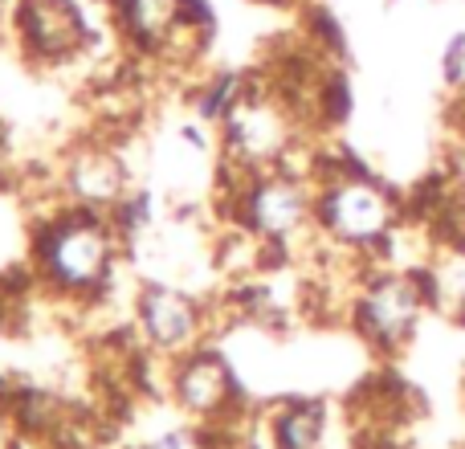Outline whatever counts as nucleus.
<instances>
[{"label": "nucleus", "mask_w": 465, "mask_h": 449, "mask_svg": "<svg viewBox=\"0 0 465 449\" xmlns=\"http://www.w3.org/2000/svg\"><path fill=\"white\" fill-rule=\"evenodd\" d=\"M33 278L62 303H98L111 290L127 241L119 237L111 213L78 209L57 201L54 213H41L33 224Z\"/></svg>", "instance_id": "1"}, {"label": "nucleus", "mask_w": 465, "mask_h": 449, "mask_svg": "<svg viewBox=\"0 0 465 449\" xmlns=\"http://www.w3.org/2000/svg\"><path fill=\"white\" fill-rule=\"evenodd\" d=\"M396 229H401V196L368 168L314 180V233L322 245L368 262Z\"/></svg>", "instance_id": "2"}, {"label": "nucleus", "mask_w": 465, "mask_h": 449, "mask_svg": "<svg viewBox=\"0 0 465 449\" xmlns=\"http://www.w3.org/2000/svg\"><path fill=\"white\" fill-rule=\"evenodd\" d=\"M106 13L123 45L176 70L201 62L217 37V8L209 0H106Z\"/></svg>", "instance_id": "3"}, {"label": "nucleus", "mask_w": 465, "mask_h": 449, "mask_svg": "<svg viewBox=\"0 0 465 449\" xmlns=\"http://www.w3.org/2000/svg\"><path fill=\"white\" fill-rule=\"evenodd\" d=\"M429 306H433V294H429L425 265H417V270L376 265V270L363 274V282L355 286L347 323H351L355 339H360L368 352L396 355L412 344V335H417Z\"/></svg>", "instance_id": "4"}, {"label": "nucleus", "mask_w": 465, "mask_h": 449, "mask_svg": "<svg viewBox=\"0 0 465 449\" xmlns=\"http://www.w3.org/2000/svg\"><path fill=\"white\" fill-rule=\"evenodd\" d=\"M221 160L232 168H294L306 127L270 82L253 78L241 103L221 119Z\"/></svg>", "instance_id": "5"}, {"label": "nucleus", "mask_w": 465, "mask_h": 449, "mask_svg": "<svg viewBox=\"0 0 465 449\" xmlns=\"http://www.w3.org/2000/svg\"><path fill=\"white\" fill-rule=\"evenodd\" d=\"M98 37L94 16L82 0H16L8 41L37 70H62L90 54Z\"/></svg>", "instance_id": "6"}, {"label": "nucleus", "mask_w": 465, "mask_h": 449, "mask_svg": "<svg viewBox=\"0 0 465 449\" xmlns=\"http://www.w3.org/2000/svg\"><path fill=\"white\" fill-rule=\"evenodd\" d=\"M131 314H135L139 339L168 364L176 355L201 347L204 331H209V311H204L201 298L188 286H180V282H163V278L139 282L135 298H131Z\"/></svg>", "instance_id": "7"}, {"label": "nucleus", "mask_w": 465, "mask_h": 449, "mask_svg": "<svg viewBox=\"0 0 465 449\" xmlns=\"http://www.w3.org/2000/svg\"><path fill=\"white\" fill-rule=\"evenodd\" d=\"M168 393L180 413L196 421H217L232 413L241 396L237 368L217 344H201L168 364Z\"/></svg>", "instance_id": "8"}, {"label": "nucleus", "mask_w": 465, "mask_h": 449, "mask_svg": "<svg viewBox=\"0 0 465 449\" xmlns=\"http://www.w3.org/2000/svg\"><path fill=\"white\" fill-rule=\"evenodd\" d=\"M131 188H135L131 168L123 164V155L114 147H103V144L74 147L65 155L62 172H57V201H70L78 209L114 213Z\"/></svg>", "instance_id": "9"}, {"label": "nucleus", "mask_w": 465, "mask_h": 449, "mask_svg": "<svg viewBox=\"0 0 465 449\" xmlns=\"http://www.w3.org/2000/svg\"><path fill=\"white\" fill-rule=\"evenodd\" d=\"M327 437V404L319 401H286L270 417L273 449H322Z\"/></svg>", "instance_id": "10"}, {"label": "nucleus", "mask_w": 465, "mask_h": 449, "mask_svg": "<svg viewBox=\"0 0 465 449\" xmlns=\"http://www.w3.org/2000/svg\"><path fill=\"white\" fill-rule=\"evenodd\" d=\"M249 74L241 70H221V74H209L204 82H196L193 90V111L201 123H209V127H221V119L232 111V106L241 103V95L249 90Z\"/></svg>", "instance_id": "11"}, {"label": "nucleus", "mask_w": 465, "mask_h": 449, "mask_svg": "<svg viewBox=\"0 0 465 449\" xmlns=\"http://www.w3.org/2000/svg\"><path fill=\"white\" fill-rule=\"evenodd\" d=\"M355 115V86L351 78H347L343 65H331L327 74H322L319 82V103H314V119H319V127H343V123H351Z\"/></svg>", "instance_id": "12"}, {"label": "nucleus", "mask_w": 465, "mask_h": 449, "mask_svg": "<svg viewBox=\"0 0 465 449\" xmlns=\"http://www.w3.org/2000/svg\"><path fill=\"white\" fill-rule=\"evenodd\" d=\"M441 82L450 90H465V29L450 33L441 49Z\"/></svg>", "instance_id": "13"}, {"label": "nucleus", "mask_w": 465, "mask_h": 449, "mask_svg": "<svg viewBox=\"0 0 465 449\" xmlns=\"http://www.w3.org/2000/svg\"><path fill=\"white\" fill-rule=\"evenodd\" d=\"M143 449H209V445H204V437L193 434V429H172V434H160Z\"/></svg>", "instance_id": "14"}, {"label": "nucleus", "mask_w": 465, "mask_h": 449, "mask_svg": "<svg viewBox=\"0 0 465 449\" xmlns=\"http://www.w3.org/2000/svg\"><path fill=\"white\" fill-rule=\"evenodd\" d=\"M16 0H0V37H8V21H13Z\"/></svg>", "instance_id": "15"}, {"label": "nucleus", "mask_w": 465, "mask_h": 449, "mask_svg": "<svg viewBox=\"0 0 465 449\" xmlns=\"http://www.w3.org/2000/svg\"><path fill=\"white\" fill-rule=\"evenodd\" d=\"M8 164V123H5V115H0V168Z\"/></svg>", "instance_id": "16"}, {"label": "nucleus", "mask_w": 465, "mask_h": 449, "mask_svg": "<svg viewBox=\"0 0 465 449\" xmlns=\"http://www.w3.org/2000/svg\"><path fill=\"white\" fill-rule=\"evenodd\" d=\"M257 5H273V8H286V5H298V0H257Z\"/></svg>", "instance_id": "17"}]
</instances>
